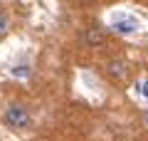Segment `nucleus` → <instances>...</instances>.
<instances>
[{
	"label": "nucleus",
	"instance_id": "obj_1",
	"mask_svg": "<svg viewBox=\"0 0 148 141\" xmlns=\"http://www.w3.org/2000/svg\"><path fill=\"white\" fill-rule=\"evenodd\" d=\"M3 124L10 131H27L32 126V114L30 106L22 104V102H10L3 111Z\"/></svg>",
	"mask_w": 148,
	"mask_h": 141
},
{
	"label": "nucleus",
	"instance_id": "obj_6",
	"mask_svg": "<svg viewBox=\"0 0 148 141\" xmlns=\"http://www.w3.org/2000/svg\"><path fill=\"white\" fill-rule=\"evenodd\" d=\"M133 92H136V97H138V99L148 102V77H146V79H141V82L136 84V89H133Z\"/></svg>",
	"mask_w": 148,
	"mask_h": 141
},
{
	"label": "nucleus",
	"instance_id": "obj_7",
	"mask_svg": "<svg viewBox=\"0 0 148 141\" xmlns=\"http://www.w3.org/2000/svg\"><path fill=\"white\" fill-rule=\"evenodd\" d=\"M146 126H148V111H146Z\"/></svg>",
	"mask_w": 148,
	"mask_h": 141
},
{
	"label": "nucleus",
	"instance_id": "obj_8",
	"mask_svg": "<svg viewBox=\"0 0 148 141\" xmlns=\"http://www.w3.org/2000/svg\"><path fill=\"white\" fill-rule=\"evenodd\" d=\"M77 3H86V0H77Z\"/></svg>",
	"mask_w": 148,
	"mask_h": 141
},
{
	"label": "nucleus",
	"instance_id": "obj_5",
	"mask_svg": "<svg viewBox=\"0 0 148 141\" xmlns=\"http://www.w3.org/2000/svg\"><path fill=\"white\" fill-rule=\"evenodd\" d=\"M10 32V15H8L5 10H0V40Z\"/></svg>",
	"mask_w": 148,
	"mask_h": 141
},
{
	"label": "nucleus",
	"instance_id": "obj_2",
	"mask_svg": "<svg viewBox=\"0 0 148 141\" xmlns=\"http://www.w3.org/2000/svg\"><path fill=\"white\" fill-rule=\"evenodd\" d=\"M109 30L121 37H136L141 35V20L126 10H114L109 15Z\"/></svg>",
	"mask_w": 148,
	"mask_h": 141
},
{
	"label": "nucleus",
	"instance_id": "obj_4",
	"mask_svg": "<svg viewBox=\"0 0 148 141\" xmlns=\"http://www.w3.org/2000/svg\"><path fill=\"white\" fill-rule=\"evenodd\" d=\"M84 42L89 47H99V45L106 42V32L101 30V27H89V30L84 32Z\"/></svg>",
	"mask_w": 148,
	"mask_h": 141
},
{
	"label": "nucleus",
	"instance_id": "obj_3",
	"mask_svg": "<svg viewBox=\"0 0 148 141\" xmlns=\"http://www.w3.org/2000/svg\"><path fill=\"white\" fill-rule=\"evenodd\" d=\"M106 74L111 82H126L128 79V62L126 59H111L106 64Z\"/></svg>",
	"mask_w": 148,
	"mask_h": 141
}]
</instances>
